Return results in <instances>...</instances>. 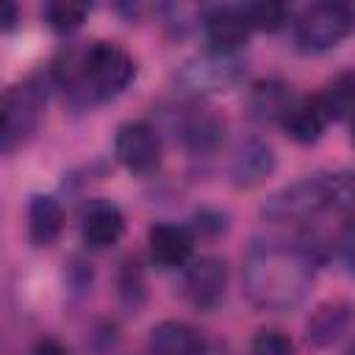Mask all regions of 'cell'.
<instances>
[{"instance_id":"ba28073f","label":"cell","mask_w":355,"mask_h":355,"mask_svg":"<svg viewBox=\"0 0 355 355\" xmlns=\"http://www.w3.org/2000/svg\"><path fill=\"white\" fill-rule=\"evenodd\" d=\"M175 128H178V139L191 153H211L222 144L225 136V119L205 103H191L180 108Z\"/></svg>"},{"instance_id":"5b68a950","label":"cell","mask_w":355,"mask_h":355,"mask_svg":"<svg viewBox=\"0 0 355 355\" xmlns=\"http://www.w3.org/2000/svg\"><path fill=\"white\" fill-rule=\"evenodd\" d=\"M330 205L327 200V189H324V178H305L297 180L280 191H275L261 214L269 222H305L311 216H316L319 211H324Z\"/></svg>"},{"instance_id":"4fadbf2b","label":"cell","mask_w":355,"mask_h":355,"mask_svg":"<svg viewBox=\"0 0 355 355\" xmlns=\"http://www.w3.org/2000/svg\"><path fill=\"white\" fill-rule=\"evenodd\" d=\"M80 233H83V241L94 250H105L111 244H116L125 233V216L122 211L114 205V202H105V200H97L86 208L83 214V222H80Z\"/></svg>"},{"instance_id":"2e32d148","label":"cell","mask_w":355,"mask_h":355,"mask_svg":"<svg viewBox=\"0 0 355 355\" xmlns=\"http://www.w3.org/2000/svg\"><path fill=\"white\" fill-rule=\"evenodd\" d=\"M275 164H277L275 161V150L269 144H263V141H247L236 153V158H233V169H230L233 183L239 189H252V186L263 183L275 172Z\"/></svg>"},{"instance_id":"484cf974","label":"cell","mask_w":355,"mask_h":355,"mask_svg":"<svg viewBox=\"0 0 355 355\" xmlns=\"http://www.w3.org/2000/svg\"><path fill=\"white\" fill-rule=\"evenodd\" d=\"M31 355H69V349H67L61 341H55V338H44V341H39V344L33 347Z\"/></svg>"},{"instance_id":"44dd1931","label":"cell","mask_w":355,"mask_h":355,"mask_svg":"<svg viewBox=\"0 0 355 355\" xmlns=\"http://www.w3.org/2000/svg\"><path fill=\"white\" fill-rule=\"evenodd\" d=\"M241 14L252 31H280L288 22V8L283 3H272V0L244 3Z\"/></svg>"},{"instance_id":"8992f818","label":"cell","mask_w":355,"mask_h":355,"mask_svg":"<svg viewBox=\"0 0 355 355\" xmlns=\"http://www.w3.org/2000/svg\"><path fill=\"white\" fill-rule=\"evenodd\" d=\"M241 75H244V67L233 53L208 50L202 55L189 58L180 67L178 80L189 92H200L202 94V92H227L241 80Z\"/></svg>"},{"instance_id":"f1b7e54d","label":"cell","mask_w":355,"mask_h":355,"mask_svg":"<svg viewBox=\"0 0 355 355\" xmlns=\"http://www.w3.org/2000/svg\"><path fill=\"white\" fill-rule=\"evenodd\" d=\"M344 355H355V344H352V347H349V349H347Z\"/></svg>"},{"instance_id":"7c38bea8","label":"cell","mask_w":355,"mask_h":355,"mask_svg":"<svg viewBox=\"0 0 355 355\" xmlns=\"http://www.w3.org/2000/svg\"><path fill=\"white\" fill-rule=\"evenodd\" d=\"M352 319H355V305L352 302L327 300L311 313V319L305 324V338H308L311 347H330L333 341H338L347 333Z\"/></svg>"},{"instance_id":"e0dca14e","label":"cell","mask_w":355,"mask_h":355,"mask_svg":"<svg viewBox=\"0 0 355 355\" xmlns=\"http://www.w3.org/2000/svg\"><path fill=\"white\" fill-rule=\"evenodd\" d=\"M64 227V208L50 194H36L28 205V236L36 247H50Z\"/></svg>"},{"instance_id":"cb8c5ba5","label":"cell","mask_w":355,"mask_h":355,"mask_svg":"<svg viewBox=\"0 0 355 355\" xmlns=\"http://www.w3.org/2000/svg\"><path fill=\"white\" fill-rule=\"evenodd\" d=\"M119 294L130 305H136L141 300L144 280H141V272H139V263L136 261H125V269H122V277H119Z\"/></svg>"},{"instance_id":"ac0fdd59","label":"cell","mask_w":355,"mask_h":355,"mask_svg":"<svg viewBox=\"0 0 355 355\" xmlns=\"http://www.w3.org/2000/svg\"><path fill=\"white\" fill-rule=\"evenodd\" d=\"M291 105H294L291 89L280 80H261L250 92V111L255 119H280L283 122V116L288 114Z\"/></svg>"},{"instance_id":"3957f363","label":"cell","mask_w":355,"mask_h":355,"mask_svg":"<svg viewBox=\"0 0 355 355\" xmlns=\"http://www.w3.org/2000/svg\"><path fill=\"white\" fill-rule=\"evenodd\" d=\"M44 103H47V92H44V83L39 78H28V80L6 89L3 103H0L3 153L17 150L19 144H25L39 130V122L44 116Z\"/></svg>"},{"instance_id":"277c9868","label":"cell","mask_w":355,"mask_h":355,"mask_svg":"<svg viewBox=\"0 0 355 355\" xmlns=\"http://www.w3.org/2000/svg\"><path fill=\"white\" fill-rule=\"evenodd\" d=\"M355 31V6L313 3L294 22V42L302 53H324L338 47Z\"/></svg>"},{"instance_id":"8fae6325","label":"cell","mask_w":355,"mask_h":355,"mask_svg":"<svg viewBox=\"0 0 355 355\" xmlns=\"http://www.w3.org/2000/svg\"><path fill=\"white\" fill-rule=\"evenodd\" d=\"M147 247H150V258L155 266L161 269H175L183 266L191 255L194 239L186 227L180 225H169V222H158L147 230Z\"/></svg>"},{"instance_id":"603a6c76","label":"cell","mask_w":355,"mask_h":355,"mask_svg":"<svg viewBox=\"0 0 355 355\" xmlns=\"http://www.w3.org/2000/svg\"><path fill=\"white\" fill-rule=\"evenodd\" d=\"M291 352H294L291 338L280 330H261L250 347V355H291Z\"/></svg>"},{"instance_id":"9c48e42d","label":"cell","mask_w":355,"mask_h":355,"mask_svg":"<svg viewBox=\"0 0 355 355\" xmlns=\"http://www.w3.org/2000/svg\"><path fill=\"white\" fill-rule=\"evenodd\" d=\"M225 286H227V266L214 255L197 258L183 275V294L200 311H211L214 305H219V300L225 297Z\"/></svg>"},{"instance_id":"d6986e66","label":"cell","mask_w":355,"mask_h":355,"mask_svg":"<svg viewBox=\"0 0 355 355\" xmlns=\"http://www.w3.org/2000/svg\"><path fill=\"white\" fill-rule=\"evenodd\" d=\"M319 103L327 114V119H347L355 116V72L336 75L324 92L319 94Z\"/></svg>"},{"instance_id":"6da1fadb","label":"cell","mask_w":355,"mask_h":355,"mask_svg":"<svg viewBox=\"0 0 355 355\" xmlns=\"http://www.w3.org/2000/svg\"><path fill=\"white\" fill-rule=\"evenodd\" d=\"M313 255L305 247L261 244L244 261V294L263 311L294 308L313 280Z\"/></svg>"},{"instance_id":"4316f807","label":"cell","mask_w":355,"mask_h":355,"mask_svg":"<svg viewBox=\"0 0 355 355\" xmlns=\"http://www.w3.org/2000/svg\"><path fill=\"white\" fill-rule=\"evenodd\" d=\"M17 25V6L14 3H6L3 6V31H11Z\"/></svg>"},{"instance_id":"52a82bcc","label":"cell","mask_w":355,"mask_h":355,"mask_svg":"<svg viewBox=\"0 0 355 355\" xmlns=\"http://www.w3.org/2000/svg\"><path fill=\"white\" fill-rule=\"evenodd\" d=\"M114 155L130 172H153L161 161L158 130L147 122H125L114 136Z\"/></svg>"},{"instance_id":"30bf717a","label":"cell","mask_w":355,"mask_h":355,"mask_svg":"<svg viewBox=\"0 0 355 355\" xmlns=\"http://www.w3.org/2000/svg\"><path fill=\"white\" fill-rule=\"evenodd\" d=\"M250 25L241 14V6H214L202 14V33L214 53H233L239 50L247 36Z\"/></svg>"},{"instance_id":"83f0119b","label":"cell","mask_w":355,"mask_h":355,"mask_svg":"<svg viewBox=\"0 0 355 355\" xmlns=\"http://www.w3.org/2000/svg\"><path fill=\"white\" fill-rule=\"evenodd\" d=\"M349 141H352V147H355V116H352V125H349Z\"/></svg>"},{"instance_id":"ffe728a7","label":"cell","mask_w":355,"mask_h":355,"mask_svg":"<svg viewBox=\"0 0 355 355\" xmlns=\"http://www.w3.org/2000/svg\"><path fill=\"white\" fill-rule=\"evenodd\" d=\"M92 6L89 3H78V0H53L44 6V19L55 33H69L75 28L83 25V19L89 17Z\"/></svg>"},{"instance_id":"9a60e30c","label":"cell","mask_w":355,"mask_h":355,"mask_svg":"<svg viewBox=\"0 0 355 355\" xmlns=\"http://www.w3.org/2000/svg\"><path fill=\"white\" fill-rule=\"evenodd\" d=\"M327 122L330 119H327L319 97H302V100H294V105L288 108V114L283 116L280 125H283V130H286V136L291 141H297V144H313L322 136V130H324Z\"/></svg>"},{"instance_id":"7402d4cb","label":"cell","mask_w":355,"mask_h":355,"mask_svg":"<svg viewBox=\"0 0 355 355\" xmlns=\"http://www.w3.org/2000/svg\"><path fill=\"white\" fill-rule=\"evenodd\" d=\"M324 189H327L330 205L355 211V172H333V175H324Z\"/></svg>"},{"instance_id":"7a4b0ae2","label":"cell","mask_w":355,"mask_h":355,"mask_svg":"<svg viewBox=\"0 0 355 355\" xmlns=\"http://www.w3.org/2000/svg\"><path fill=\"white\" fill-rule=\"evenodd\" d=\"M64 92L83 103H105L125 92L136 78V61L114 42H89L69 50L55 67Z\"/></svg>"},{"instance_id":"5bb4252c","label":"cell","mask_w":355,"mask_h":355,"mask_svg":"<svg viewBox=\"0 0 355 355\" xmlns=\"http://www.w3.org/2000/svg\"><path fill=\"white\" fill-rule=\"evenodd\" d=\"M150 355H205V338L186 322H158L150 330Z\"/></svg>"},{"instance_id":"d4e9b609","label":"cell","mask_w":355,"mask_h":355,"mask_svg":"<svg viewBox=\"0 0 355 355\" xmlns=\"http://www.w3.org/2000/svg\"><path fill=\"white\" fill-rule=\"evenodd\" d=\"M336 247H338V258L344 261V266L355 275V219H349V222L341 227Z\"/></svg>"}]
</instances>
